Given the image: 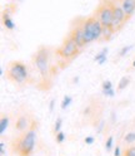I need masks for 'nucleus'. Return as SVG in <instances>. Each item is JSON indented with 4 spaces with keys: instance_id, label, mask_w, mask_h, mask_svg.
Segmentation results:
<instances>
[{
    "instance_id": "f257e3e1",
    "label": "nucleus",
    "mask_w": 135,
    "mask_h": 156,
    "mask_svg": "<svg viewBox=\"0 0 135 156\" xmlns=\"http://www.w3.org/2000/svg\"><path fill=\"white\" fill-rule=\"evenodd\" d=\"M36 123L30 130L21 132L13 141V151L19 156H30L36 145Z\"/></svg>"
},
{
    "instance_id": "f03ea898",
    "label": "nucleus",
    "mask_w": 135,
    "mask_h": 156,
    "mask_svg": "<svg viewBox=\"0 0 135 156\" xmlns=\"http://www.w3.org/2000/svg\"><path fill=\"white\" fill-rule=\"evenodd\" d=\"M81 24H83V30H84L86 44L99 41V39L103 38L104 28L94 15H90L88 18H81Z\"/></svg>"
},
{
    "instance_id": "7ed1b4c3",
    "label": "nucleus",
    "mask_w": 135,
    "mask_h": 156,
    "mask_svg": "<svg viewBox=\"0 0 135 156\" xmlns=\"http://www.w3.org/2000/svg\"><path fill=\"white\" fill-rule=\"evenodd\" d=\"M33 63L35 68L43 77V80H48L50 77V51L46 47H40L33 57Z\"/></svg>"
},
{
    "instance_id": "20e7f679",
    "label": "nucleus",
    "mask_w": 135,
    "mask_h": 156,
    "mask_svg": "<svg viewBox=\"0 0 135 156\" xmlns=\"http://www.w3.org/2000/svg\"><path fill=\"white\" fill-rule=\"evenodd\" d=\"M93 15L100 22V24L103 25L104 29L111 30L113 19H114L113 0H100L98 6H96V9H95V12L93 13Z\"/></svg>"
},
{
    "instance_id": "39448f33",
    "label": "nucleus",
    "mask_w": 135,
    "mask_h": 156,
    "mask_svg": "<svg viewBox=\"0 0 135 156\" xmlns=\"http://www.w3.org/2000/svg\"><path fill=\"white\" fill-rule=\"evenodd\" d=\"M28 68L23 62H12L8 66V71H6V78L9 81H12L14 83L21 84L28 80Z\"/></svg>"
},
{
    "instance_id": "423d86ee",
    "label": "nucleus",
    "mask_w": 135,
    "mask_h": 156,
    "mask_svg": "<svg viewBox=\"0 0 135 156\" xmlns=\"http://www.w3.org/2000/svg\"><path fill=\"white\" fill-rule=\"evenodd\" d=\"M80 51L81 48L75 43V41L70 35H68L61 43V45L56 49V55L64 61H71L80 53Z\"/></svg>"
},
{
    "instance_id": "0eeeda50",
    "label": "nucleus",
    "mask_w": 135,
    "mask_h": 156,
    "mask_svg": "<svg viewBox=\"0 0 135 156\" xmlns=\"http://www.w3.org/2000/svg\"><path fill=\"white\" fill-rule=\"evenodd\" d=\"M113 13H114V19H113L111 32L113 33H118L119 30L123 29V27L127 24V22L129 20V18L127 16L125 12L123 10L121 5L117 2V0H113Z\"/></svg>"
},
{
    "instance_id": "6e6552de",
    "label": "nucleus",
    "mask_w": 135,
    "mask_h": 156,
    "mask_svg": "<svg viewBox=\"0 0 135 156\" xmlns=\"http://www.w3.org/2000/svg\"><path fill=\"white\" fill-rule=\"evenodd\" d=\"M69 35L75 41V43L78 44L81 49L88 45L85 42V37H84V30H83V24H81V18L80 19H76V20L73 23V28L69 33Z\"/></svg>"
},
{
    "instance_id": "1a4fd4ad",
    "label": "nucleus",
    "mask_w": 135,
    "mask_h": 156,
    "mask_svg": "<svg viewBox=\"0 0 135 156\" xmlns=\"http://www.w3.org/2000/svg\"><path fill=\"white\" fill-rule=\"evenodd\" d=\"M35 123L36 122L34 120H31L30 116H29L28 113H21V115L18 116V119L15 121V130L19 133H21V132H25L28 130H30Z\"/></svg>"
},
{
    "instance_id": "9d476101",
    "label": "nucleus",
    "mask_w": 135,
    "mask_h": 156,
    "mask_svg": "<svg viewBox=\"0 0 135 156\" xmlns=\"http://www.w3.org/2000/svg\"><path fill=\"white\" fill-rule=\"evenodd\" d=\"M117 2L121 5L123 10L129 19L135 14V0H117Z\"/></svg>"
},
{
    "instance_id": "9b49d317",
    "label": "nucleus",
    "mask_w": 135,
    "mask_h": 156,
    "mask_svg": "<svg viewBox=\"0 0 135 156\" xmlns=\"http://www.w3.org/2000/svg\"><path fill=\"white\" fill-rule=\"evenodd\" d=\"M3 25L8 29V30H14L15 29V23L13 20V18L10 15V12H9V8H6L4 13H3Z\"/></svg>"
},
{
    "instance_id": "f8f14e48",
    "label": "nucleus",
    "mask_w": 135,
    "mask_h": 156,
    "mask_svg": "<svg viewBox=\"0 0 135 156\" xmlns=\"http://www.w3.org/2000/svg\"><path fill=\"white\" fill-rule=\"evenodd\" d=\"M107 55H108V49L107 48H104V49L100 52V53H98L95 55V62H98L99 64H104L105 62H107Z\"/></svg>"
},
{
    "instance_id": "ddd939ff",
    "label": "nucleus",
    "mask_w": 135,
    "mask_h": 156,
    "mask_svg": "<svg viewBox=\"0 0 135 156\" xmlns=\"http://www.w3.org/2000/svg\"><path fill=\"white\" fill-rule=\"evenodd\" d=\"M9 117L8 116H2V120H0V133H2V136L5 133L6 129H8V126H9Z\"/></svg>"
},
{
    "instance_id": "4468645a",
    "label": "nucleus",
    "mask_w": 135,
    "mask_h": 156,
    "mask_svg": "<svg viewBox=\"0 0 135 156\" xmlns=\"http://www.w3.org/2000/svg\"><path fill=\"white\" fill-rule=\"evenodd\" d=\"M129 83H130V78H129V77H127V76L121 77V80L119 81V84H118V91L125 90V88H127V87L129 86Z\"/></svg>"
},
{
    "instance_id": "2eb2a0df",
    "label": "nucleus",
    "mask_w": 135,
    "mask_h": 156,
    "mask_svg": "<svg viewBox=\"0 0 135 156\" xmlns=\"http://www.w3.org/2000/svg\"><path fill=\"white\" fill-rule=\"evenodd\" d=\"M124 142L125 145H134L135 144V132H128L124 136Z\"/></svg>"
},
{
    "instance_id": "dca6fc26",
    "label": "nucleus",
    "mask_w": 135,
    "mask_h": 156,
    "mask_svg": "<svg viewBox=\"0 0 135 156\" xmlns=\"http://www.w3.org/2000/svg\"><path fill=\"white\" fill-rule=\"evenodd\" d=\"M71 101H73L71 96H65V97H64V100H63V102H61V110H66L68 107L70 106Z\"/></svg>"
},
{
    "instance_id": "f3484780",
    "label": "nucleus",
    "mask_w": 135,
    "mask_h": 156,
    "mask_svg": "<svg viewBox=\"0 0 135 156\" xmlns=\"http://www.w3.org/2000/svg\"><path fill=\"white\" fill-rule=\"evenodd\" d=\"M123 156H135V145H130L127 147V150L124 151Z\"/></svg>"
},
{
    "instance_id": "a211bd4d",
    "label": "nucleus",
    "mask_w": 135,
    "mask_h": 156,
    "mask_svg": "<svg viewBox=\"0 0 135 156\" xmlns=\"http://www.w3.org/2000/svg\"><path fill=\"white\" fill-rule=\"evenodd\" d=\"M113 144H114V137L113 136H109L107 139V142H105V149H107V151H110L113 149Z\"/></svg>"
},
{
    "instance_id": "6ab92c4d",
    "label": "nucleus",
    "mask_w": 135,
    "mask_h": 156,
    "mask_svg": "<svg viewBox=\"0 0 135 156\" xmlns=\"http://www.w3.org/2000/svg\"><path fill=\"white\" fill-rule=\"evenodd\" d=\"M55 139H56V142H58V144H63V142H64V140H65V133H64L63 131L56 132Z\"/></svg>"
},
{
    "instance_id": "aec40b11",
    "label": "nucleus",
    "mask_w": 135,
    "mask_h": 156,
    "mask_svg": "<svg viewBox=\"0 0 135 156\" xmlns=\"http://www.w3.org/2000/svg\"><path fill=\"white\" fill-rule=\"evenodd\" d=\"M61 125H63V119H61V117H59V119L56 120L55 125H54V131H55V132L61 131Z\"/></svg>"
},
{
    "instance_id": "412c9836",
    "label": "nucleus",
    "mask_w": 135,
    "mask_h": 156,
    "mask_svg": "<svg viewBox=\"0 0 135 156\" xmlns=\"http://www.w3.org/2000/svg\"><path fill=\"white\" fill-rule=\"evenodd\" d=\"M110 88H113L111 81H104L103 84H101V91H108V90H110Z\"/></svg>"
},
{
    "instance_id": "4be33fe9",
    "label": "nucleus",
    "mask_w": 135,
    "mask_h": 156,
    "mask_svg": "<svg viewBox=\"0 0 135 156\" xmlns=\"http://www.w3.org/2000/svg\"><path fill=\"white\" fill-rule=\"evenodd\" d=\"M133 48V45H127V47H124V48H121V51L119 52V57H124L125 54H127L130 49Z\"/></svg>"
},
{
    "instance_id": "5701e85b",
    "label": "nucleus",
    "mask_w": 135,
    "mask_h": 156,
    "mask_svg": "<svg viewBox=\"0 0 135 156\" xmlns=\"http://www.w3.org/2000/svg\"><path fill=\"white\" fill-rule=\"evenodd\" d=\"M103 94L107 96V97H114L115 96V91H114V88H110L108 91H103Z\"/></svg>"
},
{
    "instance_id": "b1692460",
    "label": "nucleus",
    "mask_w": 135,
    "mask_h": 156,
    "mask_svg": "<svg viewBox=\"0 0 135 156\" xmlns=\"http://www.w3.org/2000/svg\"><path fill=\"white\" fill-rule=\"evenodd\" d=\"M93 142H94V137H93V136H88V137H85V144L90 145Z\"/></svg>"
},
{
    "instance_id": "393cba45",
    "label": "nucleus",
    "mask_w": 135,
    "mask_h": 156,
    "mask_svg": "<svg viewBox=\"0 0 135 156\" xmlns=\"http://www.w3.org/2000/svg\"><path fill=\"white\" fill-rule=\"evenodd\" d=\"M0 149H2V155H5V142L4 141L0 142Z\"/></svg>"
},
{
    "instance_id": "a878e982",
    "label": "nucleus",
    "mask_w": 135,
    "mask_h": 156,
    "mask_svg": "<svg viewBox=\"0 0 135 156\" xmlns=\"http://www.w3.org/2000/svg\"><path fill=\"white\" fill-rule=\"evenodd\" d=\"M54 105H55V101H54V100H51V101H50V106H49L50 112H53V111H54Z\"/></svg>"
},
{
    "instance_id": "bb28decb",
    "label": "nucleus",
    "mask_w": 135,
    "mask_h": 156,
    "mask_svg": "<svg viewBox=\"0 0 135 156\" xmlns=\"http://www.w3.org/2000/svg\"><path fill=\"white\" fill-rule=\"evenodd\" d=\"M114 156H120V149L117 146V149L114 150Z\"/></svg>"
},
{
    "instance_id": "cd10ccee",
    "label": "nucleus",
    "mask_w": 135,
    "mask_h": 156,
    "mask_svg": "<svg viewBox=\"0 0 135 156\" xmlns=\"http://www.w3.org/2000/svg\"><path fill=\"white\" fill-rule=\"evenodd\" d=\"M133 67H134V68H135V59H134V61H133Z\"/></svg>"
}]
</instances>
